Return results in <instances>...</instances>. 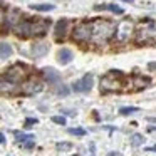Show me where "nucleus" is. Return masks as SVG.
Returning a JSON list of instances; mask_svg holds the SVG:
<instances>
[{
	"instance_id": "nucleus-1",
	"label": "nucleus",
	"mask_w": 156,
	"mask_h": 156,
	"mask_svg": "<svg viewBox=\"0 0 156 156\" xmlns=\"http://www.w3.org/2000/svg\"><path fill=\"white\" fill-rule=\"evenodd\" d=\"M116 24L106 19H96L91 22V42L98 47H104L114 37Z\"/></svg>"
},
{
	"instance_id": "nucleus-2",
	"label": "nucleus",
	"mask_w": 156,
	"mask_h": 156,
	"mask_svg": "<svg viewBox=\"0 0 156 156\" xmlns=\"http://www.w3.org/2000/svg\"><path fill=\"white\" fill-rule=\"evenodd\" d=\"M49 29V20H25L22 19L17 25H15L14 32L19 37H41L45 35Z\"/></svg>"
},
{
	"instance_id": "nucleus-3",
	"label": "nucleus",
	"mask_w": 156,
	"mask_h": 156,
	"mask_svg": "<svg viewBox=\"0 0 156 156\" xmlns=\"http://www.w3.org/2000/svg\"><path fill=\"white\" fill-rule=\"evenodd\" d=\"M134 41L138 45L156 44V20H144L134 27Z\"/></svg>"
},
{
	"instance_id": "nucleus-4",
	"label": "nucleus",
	"mask_w": 156,
	"mask_h": 156,
	"mask_svg": "<svg viewBox=\"0 0 156 156\" xmlns=\"http://www.w3.org/2000/svg\"><path fill=\"white\" fill-rule=\"evenodd\" d=\"M126 86L124 79H122L121 72H109L101 79V91L102 92H116L122 91Z\"/></svg>"
},
{
	"instance_id": "nucleus-5",
	"label": "nucleus",
	"mask_w": 156,
	"mask_h": 156,
	"mask_svg": "<svg viewBox=\"0 0 156 156\" xmlns=\"http://www.w3.org/2000/svg\"><path fill=\"white\" fill-rule=\"evenodd\" d=\"M134 34V22L131 19H122L121 22H118L114 29V39L118 44H126L129 42V39Z\"/></svg>"
},
{
	"instance_id": "nucleus-6",
	"label": "nucleus",
	"mask_w": 156,
	"mask_h": 156,
	"mask_svg": "<svg viewBox=\"0 0 156 156\" xmlns=\"http://www.w3.org/2000/svg\"><path fill=\"white\" fill-rule=\"evenodd\" d=\"M2 77H4L5 81H9L10 84L19 86V84H22V82L29 77V71H27V67H25L24 64H14V66H10V67L4 72Z\"/></svg>"
},
{
	"instance_id": "nucleus-7",
	"label": "nucleus",
	"mask_w": 156,
	"mask_h": 156,
	"mask_svg": "<svg viewBox=\"0 0 156 156\" xmlns=\"http://www.w3.org/2000/svg\"><path fill=\"white\" fill-rule=\"evenodd\" d=\"M72 39L79 44L91 42V22H79L72 30Z\"/></svg>"
},
{
	"instance_id": "nucleus-8",
	"label": "nucleus",
	"mask_w": 156,
	"mask_h": 156,
	"mask_svg": "<svg viewBox=\"0 0 156 156\" xmlns=\"http://www.w3.org/2000/svg\"><path fill=\"white\" fill-rule=\"evenodd\" d=\"M22 92L27 96H32V94H37L44 89V82L41 81L39 77H27L24 82H22Z\"/></svg>"
},
{
	"instance_id": "nucleus-9",
	"label": "nucleus",
	"mask_w": 156,
	"mask_h": 156,
	"mask_svg": "<svg viewBox=\"0 0 156 156\" xmlns=\"http://www.w3.org/2000/svg\"><path fill=\"white\" fill-rule=\"evenodd\" d=\"M92 86H94V76H92V74H86L84 77L77 79V81L72 84V89H74L76 92L86 94V92H89L92 89Z\"/></svg>"
},
{
	"instance_id": "nucleus-10",
	"label": "nucleus",
	"mask_w": 156,
	"mask_h": 156,
	"mask_svg": "<svg viewBox=\"0 0 156 156\" xmlns=\"http://www.w3.org/2000/svg\"><path fill=\"white\" fill-rule=\"evenodd\" d=\"M20 20H22V14L17 9H9L7 14H4V22H5V27H7L9 30H14L15 25Z\"/></svg>"
},
{
	"instance_id": "nucleus-11",
	"label": "nucleus",
	"mask_w": 156,
	"mask_h": 156,
	"mask_svg": "<svg viewBox=\"0 0 156 156\" xmlns=\"http://www.w3.org/2000/svg\"><path fill=\"white\" fill-rule=\"evenodd\" d=\"M67 32H69V20L67 19H61L57 20L54 27V35H55V41H64L67 37Z\"/></svg>"
},
{
	"instance_id": "nucleus-12",
	"label": "nucleus",
	"mask_w": 156,
	"mask_h": 156,
	"mask_svg": "<svg viewBox=\"0 0 156 156\" xmlns=\"http://www.w3.org/2000/svg\"><path fill=\"white\" fill-rule=\"evenodd\" d=\"M42 74H44V79L51 86H57L59 82H61V74H59L55 69H52V67H45L44 71H42Z\"/></svg>"
},
{
	"instance_id": "nucleus-13",
	"label": "nucleus",
	"mask_w": 156,
	"mask_h": 156,
	"mask_svg": "<svg viewBox=\"0 0 156 156\" xmlns=\"http://www.w3.org/2000/svg\"><path fill=\"white\" fill-rule=\"evenodd\" d=\"M47 51H49V44H45V42H37V44L32 45L30 54H32V57L39 59V57H42V55L47 54Z\"/></svg>"
},
{
	"instance_id": "nucleus-14",
	"label": "nucleus",
	"mask_w": 156,
	"mask_h": 156,
	"mask_svg": "<svg viewBox=\"0 0 156 156\" xmlns=\"http://www.w3.org/2000/svg\"><path fill=\"white\" fill-rule=\"evenodd\" d=\"M133 89H146L149 84H151V79L149 77H143V76H134L131 79Z\"/></svg>"
},
{
	"instance_id": "nucleus-15",
	"label": "nucleus",
	"mask_w": 156,
	"mask_h": 156,
	"mask_svg": "<svg viewBox=\"0 0 156 156\" xmlns=\"http://www.w3.org/2000/svg\"><path fill=\"white\" fill-rule=\"evenodd\" d=\"M57 59H59V62H61L62 66H67L69 62L74 59V54H72L71 49H61V51L57 52Z\"/></svg>"
},
{
	"instance_id": "nucleus-16",
	"label": "nucleus",
	"mask_w": 156,
	"mask_h": 156,
	"mask_svg": "<svg viewBox=\"0 0 156 156\" xmlns=\"http://www.w3.org/2000/svg\"><path fill=\"white\" fill-rule=\"evenodd\" d=\"M96 10H109V12H112V14H118V15H121L122 12V9L119 7V5H116V4H102V5H96Z\"/></svg>"
},
{
	"instance_id": "nucleus-17",
	"label": "nucleus",
	"mask_w": 156,
	"mask_h": 156,
	"mask_svg": "<svg viewBox=\"0 0 156 156\" xmlns=\"http://www.w3.org/2000/svg\"><path fill=\"white\" fill-rule=\"evenodd\" d=\"M17 91V86L10 84L9 81H5L4 77H0V92H5V94H12V92Z\"/></svg>"
},
{
	"instance_id": "nucleus-18",
	"label": "nucleus",
	"mask_w": 156,
	"mask_h": 156,
	"mask_svg": "<svg viewBox=\"0 0 156 156\" xmlns=\"http://www.w3.org/2000/svg\"><path fill=\"white\" fill-rule=\"evenodd\" d=\"M14 54V49L9 42H0V59H9Z\"/></svg>"
},
{
	"instance_id": "nucleus-19",
	"label": "nucleus",
	"mask_w": 156,
	"mask_h": 156,
	"mask_svg": "<svg viewBox=\"0 0 156 156\" xmlns=\"http://www.w3.org/2000/svg\"><path fill=\"white\" fill-rule=\"evenodd\" d=\"M15 136V141L19 143V144H25L27 141H34V134H29V133H20V131H15L14 133Z\"/></svg>"
},
{
	"instance_id": "nucleus-20",
	"label": "nucleus",
	"mask_w": 156,
	"mask_h": 156,
	"mask_svg": "<svg viewBox=\"0 0 156 156\" xmlns=\"http://www.w3.org/2000/svg\"><path fill=\"white\" fill-rule=\"evenodd\" d=\"M30 9H34L37 12H51V10H54V5L52 4H32Z\"/></svg>"
},
{
	"instance_id": "nucleus-21",
	"label": "nucleus",
	"mask_w": 156,
	"mask_h": 156,
	"mask_svg": "<svg viewBox=\"0 0 156 156\" xmlns=\"http://www.w3.org/2000/svg\"><path fill=\"white\" fill-rule=\"evenodd\" d=\"M54 92H55L57 96H62V98H64V96H69L71 89H69L66 84H61V82H59L57 86H54Z\"/></svg>"
},
{
	"instance_id": "nucleus-22",
	"label": "nucleus",
	"mask_w": 156,
	"mask_h": 156,
	"mask_svg": "<svg viewBox=\"0 0 156 156\" xmlns=\"http://www.w3.org/2000/svg\"><path fill=\"white\" fill-rule=\"evenodd\" d=\"M143 143H144V136H143V134H139V133H134V134L131 136V144L134 146V148L141 146Z\"/></svg>"
},
{
	"instance_id": "nucleus-23",
	"label": "nucleus",
	"mask_w": 156,
	"mask_h": 156,
	"mask_svg": "<svg viewBox=\"0 0 156 156\" xmlns=\"http://www.w3.org/2000/svg\"><path fill=\"white\" fill-rule=\"evenodd\" d=\"M138 111H139V108H131V106H129V108H121L119 109V114L128 116V114H134V112H138Z\"/></svg>"
},
{
	"instance_id": "nucleus-24",
	"label": "nucleus",
	"mask_w": 156,
	"mask_h": 156,
	"mask_svg": "<svg viewBox=\"0 0 156 156\" xmlns=\"http://www.w3.org/2000/svg\"><path fill=\"white\" fill-rule=\"evenodd\" d=\"M69 131V134H72V136H86V129H82V128H71V129H67Z\"/></svg>"
},
{
	"instance_id": "nucleus-25",
	"label": "nucleus",
	"mask_w": 156,
	"mask_h": 156,
	"mask_svg": "<svg viewBox=\"0 0 156 156\" xmlns=\"http://www.w3.org/2000/svg\"><path fill=\"white\" fill-rule=\"evenodd\" d=\"M71 148H72V144H71V143H66V141L57 143V149H59V151H69Z\"/></svg>"
},
{
	"instance_id": "nucleus-26",
	"label": "nucleus",
	"mask_w": 156,
	"mask_h": 156,
	"mask_svg": "<svg viewBox=\"0 0 156 156\" xmlns=\"http://www.w3.org/2000/svg\"><path fill=\"white\" fill-rule=\"evenodd\" d=\"M52 121H54L55 124H61V126L66 124V118H64V116H52Z\"/></svg>"
},
{
	"instance_id": "nucleus-27",
	"label": "nucleus",
	"mask_w": 156,
	"mask_h": 156,
	"mask_svg": "<svg viewBox=\"0 0 156 156\" xmlns=\"http://www.w3.org/2000/svg\"><path fill=\"white\" fill-rule=\"evenodd\" d=\"M35 122H37V119H34V118H29V119H25V128H29V126L35 124Z\"/></svg>"
},
{
	"instance_id": "nucleus-28",
	"label": "nucleus",
	"mask_w": 156,
	"mask_h": 156,
	"mask_svg": "<svg viewBox=\"0 0 156 156\" xmlns=\"http://www.w3.org/2000/svg\"><path fill=\"white\" fill-rule=\"evenodd\" d=\"M34 146H35V143H34V141H27L25 144H22V148H25V149H32Z\"/></svg>"
},
{
	"instance_id": "nucleus-29",
	"label": "nucleus",
	"mask_w": 156,
	"mask_h": 156,
	"mask_svg": "<svg viewBox=\"0 0 156 156\" xmlns=\"http://www.w3.org/2000/svg\"><path fill=\"white\" fill-rule=\"evenodd\" d=\"M2 24H4V9L0 7V27H2Z\"/></svg>"
},
{
	"instance_id": "nucleus-30",
	"label": "nucleus",
	"mask_w": 156,
	"mask_h": 156,
	"mask_svg": "<svg viewBox=\"0 0 156 156\" xmlns=\"http://www.w3.org/2000/svg\"><path fill=\"white\" fill-rule=\"evenodd\" d=\"M0 144H5V136H4V133H0Z\"/></svg>"
},
{
	"instance_id": "nucleus-31",
	"label": "nucleus",
	"mask_w": 156,
	"mask_h": 156,
	"mask_svg": "<svg viewBox=\"0 0 156 156\" xmlns=\"http://www.w3.org/2000/svg\"><path fill=\"white\" fill-rule=\"evenodd\" d=\"M149 131H156V126H151V128H149Z\"/></svg>"
},
{
	"instance_id": "nucleus-32",
	"label": "nucleus",
	"mask_w": 156,
	"mask_h": 156,
	"mask_svg": "<svg viewBox=\"0 0 156 156\" xmlns=\"http://www.w3.org/2000/svg\"><path fill=\"white\" fill-rule=\"evenodd\" d=\"M121 2H129V4H133V0H121Z\"/></svg>"
},
{
	"instance_id": "nucleus-33",
	"label": "nucleus",
	"mask_w": 156,
	"mask_h": 156,
	"mask_svg": "<svg viewBox=\"0 0 156 156\" xmlns=\"http://www.w3.org/2000/svg\"><path fill=\"white\" fill-rule=\"evenodd\" d=\"M72 156H79V154H72Z\"/></svg>"
}]
</instances>
